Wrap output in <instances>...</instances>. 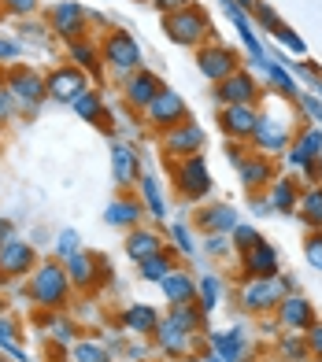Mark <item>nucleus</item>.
<instances>
[{"instance_id": "nucleus-7", "label": "nucleus", "mask_w": 322, "mask_h": 362, "mask_svg": "<svg viewBox=\"0 0 322 362\" xmlns=\"http://www.w3.org/2000/svg\"><path fill=\"white\" fill-rule=\"evenodd\" d=\"M4 93L11 96L15 104H23V107H38L45 100V78L34 74L30 67H15L4 78Z\"/></svg>"}, {"instance_id": "nucleus-37", "label": "nucleus", "mask_w": 322, "mask_h": 362, "mask_svg": "<svg viewBox=\"0 0 322 362\" xmlns=\"http://www.w3.org/2000/svg\"><path fill=\"white\" fill-rule=\"evenodd\" d=\"M278 355H282L285 362H308V358H311L308 340L297 337V333H285V337L278 340Z\"/></svg>"}, {"instance_id": "nucleus-50", "label": "nucleus", "mask_w": 322, "mask_h": 362, "mask_svg": "<svg viewBox=\"0 0 322 362\" xmlns=\"http://www.w3.org/2000/svg\"><path fill=\"white\" fill-rule=\"evenodd\" d=\"M275 37H278V41H282L285 48H289V52H297V56L304 52V41H300V37H297V34H293V30H289L285 23H282V26L275 30Z\"/></svg>"}, {"instance_id": "nucleus-42", "label": "nucleus", "mask_w": 322, "mask_h": 362, "mask_svg": "<svg viewBox=\"0 0 322 362\" xmlns=\"http://www.w3.org/2000/svg\"><path fill=\"white\" fill-rule=\"evenodd\" d=\"M78 252H82V240H78V233H74V229H63V233L56 237V259L67 262V259L78 255Z\"/></svg>"}, {"instance_id": "nucleus-33", "label": "nucleus", "mask_w": 322, "mask_h": 362, "mask_svg": "<svg viewBox=\"0 0 322 362\" xmlns=\"http://www.w3.org/2000/svg\"><path fill=\"white\" fill-rule=\"evenodd\" d=\"M137 185H141V207H149L152 218H167V204H163V192H159V181L152 174H141Z\"/></svg>"}, {"instance_id": "nucleus-15", "label": "nucleus", "mask_w": 322, "mask_h": 362, "mask_svg": "<svg viewBox=\"0 0 322 362\" xmlns=\"http://www.w3.org/2000/svg\"><path fill=\"white\" fill-rule=\"evenodd\" d=\"M159 78L152 74V71H134L130 78H122V100L130 104L134 111H144L156 96H159Z\"/></svg>"}, {"instance_id": "nucleus-17", "label": "nucleus", "mask_w": 322, "mask_h": 362, "mask_svg": "<svg viewBox=\"0 0 322 362\" xmlns=\"http://www.w3.org/2000/svg\"><path fill=\"white\" fill-rule=\"evenodd\" d=\"M275 310H278V325H282V329H289V333H297V329L304 333V329H308V325L315 322V307H311L308 300H304L300 292L282 296Z\"/></svg>"}, {"instance_id": "nucleus-30", "label": "nucleus", "mask_w": 322, "mask_h": 362, "mask_svg": "<svg viewBox=\"0 0 322 362\" xmlns=\"http://www.w3.org/2000/svg\"><path fill=\"white\" fill-rule=\"evenodd\" d=\"M96 267H100V259L86 255V252H78V255H71L67 262H63V270H67V277H71L74 288H89V285L96 281V274H100Z\"/></svg>"}, {"instance_id": "nucleus-38", "label": "nucleus", "mask_w": 322, "mask_h": 362, "mask_svg": "<svg viewBox=\"0 0 322 362\" xmlns=\"http://www.w3.org/2000/svg\"><path fill=\"white\" fill-rule=\"evenodd\" d=\"M263 71H267V78H270V86H275L278 93H285V96H293V100H297V81L293 78H289V71L282 67V63H275V59H270L267 56V63H263Z\"/></svg>"}, {"instance_id": "nucleus-36", "label": "nucleus", "mask_w": 322, "mask_h": 362, "mask_svg": "<svg viewBox=\"0 0 322 362\" xmlns=\"http://www.w3.org/2000/svg\"><path fill=\"white\" fill-rule=\"evenodd\" d=\"M171 322L178 325V329H185V333H200L204 310L192 307V303H178V307H171Z\"/></svg>"}, {"instance_id": "nucleus-54", "label": "nucleus", "mask_w": 322, "mask_h": 362, "mask_svg": "<svg viewBox=\"0 0 322 362\" xmlns=\"http://www.w3.org/2000/svg\"><path fill=\"white\" fill-rule=\"evenodd\" d=\"M152 4L163 11V15H171V11H182L185 4H192V0H152Z\"/></svg>"}, {"instance_id": "nucleus-28", "label": "nucleus", "mask_w": 322, "mask_h": 362, "mask_svg": "<svg viewBox=\"0 0 322 362\" xmlns=\"http://www.w3.org/2000/svg\"><path fill=\"white\" fill-rule=\"evenodd\" d=\"M141 218H144V207H141V200H134V196H122V200H115V204L104 211V222H108V226L137 229Z\"/></svg>"}, {"instance_id": "nucleus-58", "label": "nucleus", "mask_w": 322, "mask_h": 362, "mask_svg": "<svg viewBox=\"0 0 322 362\" xmlns=\"http://www.w3.org/2000/svg\"><path fill=\"white\" fill-rule=\"evenodd\" d=\"M234 4H237V8H252V4H255V0H234Z\"/></svg>"}, {"instance_id": "nucleus-49", "label": "nucleus", "mask_w": 322, "mask_h": 362, "mask_svg": "<svg viewBox=\"0 0 322 362\" xmlns=\"http://www.w3.org/2000/svg\"><path fill=\"white\" fill-rule=\"evenodd\" d=\"M252 11H255V19H260V26H270V30H278V26H282L278 11H275V8H267V4H260V0L252 4Z\"/></svg>"}, {"instance_id": "nucleus-56", "label": "nucleus", "mask_w": 322, "mask_h": 362, "mask_svg": "<svg viewBox=\"0 0 322 362\" xmlns=\"http://www.w3.org/2000/svg\"><path fill=\"white\" fill-rule=\"evenodd\" d=\"M8 111H11V96L4 93V86H0V119H4Z\"/></svg>"}, {"instance_id": "nucleus-52", "label": "nucleus", "mask_w": 322, "mask_h": 362, "mask_svg": "<svg viewBox=\"0 0 322 362\" xmlns=\"http://www.w3.org/2000/svg\"><path fill=\"white\" fill-rule=\"evenodd\" d=\"M52 337H56L59 344H74L78 333H74V325H71V322H56V325H52Z\"/></svg>"}, {"instance_id": "nucleus-23", "label": "nucleus", "mask_w": 322, "mask_h": 362, "mask_svg": "<svg viewBox=\"0 0 322 362\" xmlns=\"http://www.w3.org/2000/svg\"><path fill=\"white\" fill-rule=\"evenodd\" d=\"M226 4V15L234 19V26H237V34H241V45H245V52L260 63H267V52H263V45H260V37H255V30H252V23H248V15H245V8H237L234 0H222Z\"/></svg>"}, {"instance_id": "nucleus-1", "label": "nucleus", "mask_w": 322, "mask_h": 362, "mask_svg": "<svg viewBox=\"0 0 322 362\" xmlns=\"http://www.w3.org/2000/svg\"><path fill=\"white\" fill-rule=\"evenodd\" d=\"M293 292V285H289V277H282V270L275 277H248L245 285H241V307L248 310V315H267V310H275L282 296Z\"/></svg>"}, {"instance_id": "nucleus-2", "label": "nucleus", "mask_w": 322, "mask_h": 362, "mask_svg": "<svg viewBox=\"0 0 322 362\" xmlns=\"http://www.w3.org/2000/svg\"><path fill=\"white\" fill-rule=\"evenodd\" d=\"M67 292H71V277L59 262H41V267H34V274H30V296H34V303L56 310L67 303Z\"/></svg>"}, {"instance_id": "nucleus-40", "label": "nucleus", "mask_w": 322, "mask_h": 362, "mask_svg": "<svg viewBox=\"0 0 322 362\" xmlns=\"http://www.w3.org/2000/svg\"><path fill=\"white\" fill-rule=\"evenodd\" d=\"M71 355H74V362H111L108 351L96 340H74V351Z\"/></svg>"}, {"instance_id": "nucleus-8", "label": "nucleus", "mask_w": 322, "mask_h": 362, "mask_svg": "<svg viewBox=\"0 0 322 362\" xmlns=\"http://www.w3.org/2000/svg\"><path fill=\"white\" fill-rule=\"evenodd\" d=\"M215 96H219V104H222V107H234V104H255V100L263 96V89L255 86V78H252L245 67H237L230 78H222V81H219Z\"/></svg>"}, {"instance_id": "nucleus-16", "label": "nucleus", "mask_w": 322, "mask_h": 362, "mask_svg": "<svg viewBox=\"0 0 322 362\" xmlns=\"http://www.w3.org/2000/svg\"><path fill=\"white\" fill-rule=\"evenodd\" d=\"M197 63H200V71H204V78H212L215 86L222 78H230L234 71H237V52L234 48H226V45H207V48H200V56H197Z\"/></svg>"}, {"instance_id": "nucleus-51", "label": "nucleus", "mask_w": 322, "mask_h": 362, "mask_svg": "<svg viewBox=\"0 0 322 362\" xmlns=\"http://www.w3.org/2000/svg\"><path fill=\"white\" fill-rule=\"evenodd\" d=\"M4 8L11 15H34L38 11V0H4Z\"/></svg>"}, {"instance_id": "nucleus-6", "label": "nucleus", "mask_w": 322, "mask_h": 362, "mask_svg": "<svg viewBox=\"0 0 322 362\" xmlns=\"http://www.w3.org/2000/svg\"><path fill=\"white\" fill-rule=\"evenodd\" d=\"M163 30H167V37L178 41V45H200L207 34H212V23H207V15L197 4H185L182 11H171L167 15Z\"/></svg>"}, {"instance_id": "nucleus-11", "label": "nucleus", "mask_w": 322, "mask_h": 362, "mask_svg": "<svg viewBox=\"0 0 322 362\" xmlns=\"http://www.w3.org/2000/svg\"><path fill=\"white\" fill-rule=\"evenodd\" d=\"M89 86H86V74L82 67H59L45 78V96H52L59 104H74L78 96H82Z\"/></svg>"}, {"instance_id": "nucleus-41", "label": "nucleus", "mask_w": 322, "mask_h": 362, "mask_svg": "<svg viewBox=\"0 0 322 362\" xmlns=\"http://www.w3.org/2000/svg\"><path fill=\"white\" fill-rule=\"evenodd\" d=\"M263 237H260V229H252V226H245V222H237L234 229H230V244L237 252H248L252 244H260Z\"/></svg>"}, {"instance_id": "nucleus-39", "label": "nucleus", "mask_w": 322, "mask_h": 362, "mask_svg": "<svg viewBox=\"0 0 322 362\" xmlns=\"http://www.w3.org/2000/svg\"><path fill=\"white\" fill-rule=\"evenodd\" d=\"M74 111L82 115L86 122H100V119H104V104H100V93H96V89H86V93H82V96H78V100H74Z\"/></svg>"}, {"instance_id": "nucleus-26", "label": "nucleus", "mask_w": 322, "mask_h": 362, "mask_svg": "<svg viewBox=\"0 0 322 362\" xmlns=\"http://www.w3.org/2000/svg\"><path fill=\"white\" fill-rule=\"evenodd\" d=\"M241 222V215H237V207H230V204H215V207H204L200 215H197V226L200 229H207V233H230V229Z\"/></svg>"}, {"instance_id": "nucleus-48", "label": "nucleus", "mask_w": 322, "mask_h": 362, "mask_svg": "<svg viewBox=\"0 0 322 362\" xmlns=\"http://www.w3.org/2000/svg\"><path fill=\"white\" fill-rule=\"evenodd\" d=\"M204 248H207V255H226V252L234 248V244H230V233H207V244H204Z\"/></svg>"}, {"instance_id": "nucleus-31", "label": "nucleus", "mask_w": 322, "mask_h": 362, "mask_svg": "<svg viewBox=\"0 0 322 362\" xmlns=\"http://www.w3.org/2000/svg\"><path fill=\"white\" fill-rule=\"evenodd\" d=\"M122 325L130 329V333H137V337H149V333H156L159 315L152 307H144V303H134V307L122 310Z\"/></svg>"}, {"instance_id": "nucleus-47", "label": "nucleus", "mask_w": 322, "mask_h": 362, "mask_svg": "<svg viewBox=\"0 0 322 362\" xmlns=\"http://www.w3.org/2000/svg\"><path fill=\"white\" fill-rule=\"evenodd\" d=\"M304 333H308L304 340H308V351H311V358H322V322L315 318L308 329H304Z\"/></svg>"}, {"instance_id": "nucleus-9", "label": "nucleus", "mask_w": 322, "mask_h": 362, "mask_svg": "<svg viewBox=\"0 0 322 362\" xmlns=\"http://www.w3.org/2000/svg\"><path fill=\"white\" fill-rule=\"evenodd\" d=\"M163 148H167L171 156H178V159L200 156V152H204V126H197V122L182 119L178 126L163 129Z\"/></svg>"}, {"instance_id": "nucleus-27", "label": "nucleus", "mask_w": 322, "mask_h": 362, "mask_svg": "<svg viewBox=\"0 0 322 362\" xmlns=\"http://www.w3.org/2000/svg\"><path fill=\"white\" fill-rule=\"evenodd\" d=\"M159 285H163V296L171 300V307H178V303H197V281H192L185 270H171Z\"/></svg>"}, {"instance_id": "nucleus-29", "label": "nucleus", "mask_w": 322, "mask_h": 362, "mask_svg": "<svg viewBox=\"0 0 322 362\" xmlns=\"http://www.w3.org/2000/svg\"><path fill=\"white\" fill-rule=\"evenodd\" d=\"M163 252V240H159V233H152V229H130V237H126V255H130L134 262H144Z\"/></svg>"}, {"instance_id": "nucleus-32", "label": "nucleus", "mask_w": 322, "mask_h": 362, "mask_svg": "<svg viewBox=\"0 0 322 362\" xmlns=\"http://www.w3.org/2000/svg\"><path fill=\"white\" fill-rule=\"evenodd\" d=\"M297 211H300L304 226L322 229V185H308V189H304L300 200H297Z\"/></svg>"}, {"instance_id": "nucleus-10", "label": "nucleus", "mask_w": 322, "mask_h": 362, "mask_svg": "<svg viewBox=\"0 0 322 362\" xmlns=\"http://www.w3.org/2000/svg\"><path fill=\"white\" fill-rule=\"evenodd\" d=\"M285 159H289V167H293L297 174H300L304 167H311V163H318V159H322V129H318V126H304L300 134L289 141Z\"/></svg>"}, {"instance_id": "nucleus-55", "label": "nucleus", "mask_w": 322, "mask_h": 362, "mask_svg": "<svg viewBox=\"0 0 322 362\" xmlns=\"http://www.w3.org/2000/svg\"><path fill=\"white\" fill-rule=\"evenodd\" d=\"M23 48H19V41H8V37H0V59H15Z\"/></svg>"}, {"instance_id": "nucleus-45", "label": "nucleus", "mask_w": 322, "mask_h": 362, "mask_svg": "<svg viewBox=\"0 0 322 362\" xmlns=\"http://www.w3.org/2000/svg\"><path fill=\"white\" fill-rule=\"evenodd\" d=\"M71 56L82 63V67H93V63L100 59V52H96L93 45H86V41H71Z\"/></svg>"}, {"instance_id": "nucleus-57", "label": "nucleus", "mask_w": 322, "mask_h": 362, "mask_svg": "<svg viewBox=\"0 0 322 362\" xmlns=\"http://www.w3.org/2000/svg\"><path fill=\"white\" fill-rule=\"evenodd\" d=\"M11 240V222H0V244Z\"/></svg>"}, {"instance_id": "nucleus-35", "label": "nucleus", "mask_w": 322, "mask_h": 362, "mask_svg": "<svg viewBox=\"0 0 322 362\" xmlns=\"http://www.w3.org/2000/svg\"><path fill=\"white\" fill-rule=\"evenodd\" d=\"M137 267H141L144 281H163V277L174 270V255H171V252H159V255H152V259L137 262Z\"/></svg>"}, {"instance_id": "nucleus-19", "label": "nucleus", "mask_w": 322, "mask_h": 362, "mask_svg": "<svg viewBox=\"0 0 322 362\" xmlns=\"http://www.w3.org/2000/svg\"><path fill=\"white\" fill-rule=\"evenodd\" d=\"M241 270H245V277H275L282 267H278V252L270 248L267 240L252 244L248 252H241Z\"/></svg>"}, {"instance_id": "nucleus-43", "label": "nucleus", "mask_w": 322, "mask_h": 362, "mask_svg": "<svg viewBox=\"0 0 322 362\" xmlns=\"http://www.w3.org/2000/svg\"><path fill=\"white\" fill-rule=\"evenodd\" d=\"M304 255L315 270H322V229H311V237L304 240Z\"/></svg>"}, {"instance_id": "nucleus-21", "label": "nucleus", "mask_w": 322, "mask_h": 362, "mask_svg": "<svg viewBox=\"0 0 322 362\" xmlns=\"http://www.w3.org/2000/svg\"><path fill=\"white\" fill-rule=\"evenodd\" d=\"M111 174H115L119 189H130L134 181L141 177V163H137V152L130 144H122V141L111 144Z\"/></svg>"}, {"instance_id": "nucleus-44", "label": "nucleus", "mask_w": 322, "mask_h": 362, "mask_svg": "<svg viewBox=\"0 0 322 362\" xmlns=\"http://www.w3.org/2000/svg\"><path fill=\"white\" fill-rule=\"evenodd\" d=\"M297 104H300V111L308 115L311 122L322 126V100H318V96H311V93H297Z\"/></svg>"}, {"instance_id": "nucleus-24", "label": "nucleus", "mask_w": 322, "mask_h": 362, "mask_svg": "<svg viewBox=\"0 0 322 362\" xmlns=\"http://www.w3.org/2000/svg\"><path fill=\"white\" fill-rule=\"evenodd\" d=\"M267 200H270V211H278V215H297V200H300V185L293 177H275L267 185Z\"/></svg>"}, {"instance_id": "nucleus-13", "label": "nucleus", "mask_w": 322, "mask_h": 362, "mask_svg": "<svg viewBox=\"0 0 322 362\" xmlns=\"http://www.w3.org/2000/svg\"><path fill=\"white\" fill-rule=\"evenodd\" d=\"M48 19H52V30H56V34H59L63 41H82L89 15H86V8H82V4H74V0H59Z\"/></svg>"}, {"instance_id": "nucleus-20", "label": "nucleus", "mask_w": 322, "mask_h": 362, "mask_svg": "<svg viewBox=\"0 0 322 362\" xmlns=\"http://www.w3.org/2000/svg\"><path fill=\"white\" fill-rule=\"evenodd\" d=\"M207 344H212V355H219L222 362H241L248 351V333L234 325V329H222V333H212Z\"/></svg>"}, {"instance_id": "nucleus-53", "label": "nucleus", "mask_w": 322, "mask_h": 362, "mask_svg": "<svg viewBox=\"0 0 322 362\" xmlns=\"http://www.w3.org/2000/svg\"><path fill=\"white\" fill-rule=\"evenodd\" d=\"M248 207H252V215H270V200H267V196H260V192H252Z\"/></svg>"}, {"instance_id": "nucleus-14", "label": "nucleus", "mask_w": 322, "mask_h": 362, "mask_svg": "<svg viewBox=\"0 0 322 362\" xmlns=\"http://www.w3.org/2000/svg\"><path fill=\"white\" fill-rule=\"evenodd\" d=\"M34 267H38V252H34V244L15 240V237L0 244V270H4L8 277H26Z\"/></svg>"}, {"instance_id": "nucleus-12", "label": "nucleus", "mask_w": 322, "mask_h": 362, "mask_svg": "<svg viewBox=\"0 0 322 362\" xmlns=\"http://www.w3.org/2000/svg\"><path fill=\"white\" fill-rule=\"evenodd\" d=\"M144 119H149L152 129H171L185 119V100L174 89H159V96L144 107Z\"/></svg>"}, {"instance_id": "nucleus-5", "label": "nucleus", "mask_w": 322, "mask_h": 362, "mask_svg": "<svg viewBox=\"0 0 322 362\" xmlns=\"http://www.w3.org/2000/svg\"><path fill=\"white\" fill-rule=\"evenodd\" d=\"M174 185H178L182 200H189V204L204 200L212 192V170H207L204 156H189V159L174 163Z\"/></svg>"}, {"instance_id": "nucleus-25", "label": "nucleus", "mask_w": 322, "mask_h": 362, "mask_svg": "<svg viewBox=\"0 0 322 362\" xmlns=\"http://www.w3.org/2000/svg\"><path fill=\"white\" fill-rule=\"evenodd\" d=\"M237 170H241V181H245L248 192H260L263 185L275 181V167H270L267 156H245L237 163Z\"/></svg>"}, {"instance_id": "nucleus-46", "label": "nucleus", "mask_w": 322, "mask_h": 362, "mask_svg": "<svg viewBox=\"0 0 322 362\" xmlns=\"http://www.w3.org/2000/svg\"><path fill=\"white\" fill-rule=\"evenodd\" d=\"M171 237H174V248H178L182 255H192V252H197V244H192V237H189L185 226L174 222V226H171Z\"/></svg>"}, {"instance_id": "nucleus-22", "label": "nucleus", "mask_w": 322, "mask_h": 362, "mask_svg": "<svg viewBox=\"0 0 322 362\" xmlns=\"http://www.w3.org/2000/svg\"><path fill=\"white\" fill-rule=\"evenodd\" d=\"M152 337L159 340V348H163L167 355H189L192 348H197V333H185V329H178L171 318L159 322Z\"/></svg>"}, {"instance_id": "nucleus-34", "label": "nucleus", "mask_w": 322, "mask_h": 362, "mask_svg": "<svg viewBox=\"0 0 322 362\" xmlns=\"http://www.w3.org/2000/svg\"><path fill=\"white\" fill-rule=\"evenodd\" d=\"M219 300H222V281L215 274H204L197 281V307L204 310V315H212V310L219 307Z\"/></svg>"}, {"instance_id": "nucleus-3", "label": "nucleus", "mask_w": 322, "mask_h": 362, "mask_svg": "<svg viewBox=\"0 0 322 362\" xmlns=\"http://www.w3.org/2000/svg\"><path fill=\"white\" fill-rule=\"evenodd\" d=\"M100 63L115 74V78H130L134 71H141V48L130 34L122 30H111L100 45Z\"/></svg>"}, {"instance_id": "nucleus-18", "label": "nucleus", "mask_w": 322, "mask_h": 362, "mask_svg": "<svg viewBox=\"0 0 322 362\" xmlns=\"http://www.w3.org/2000/svg\"><path fill=\"white\" fill-rule=\"evenodd\" d=\"M255 119H260V111H255V104H234V107H222V115H219L222 134L234 137V141H252Z\"/></svg>"}, {"instance_id": "nucleus-4", "label": "nucleus", "mask_w": 322, "mask_h": 362, "mask_svg": "<svg viewBox=\"0 0 322 362\" xmlns=\"http://www.w3.org/2000/svg\"><path fill=\"white\" fill-rule=\"evenodd\" d=\"M293 141V119H285V115H270L263 111L260 119H255V129H252V144L260 148V156H278L289 148Z\"/></svg>"}]
</instances>
